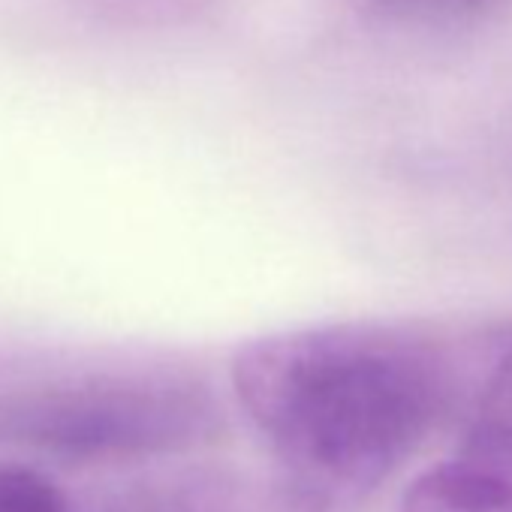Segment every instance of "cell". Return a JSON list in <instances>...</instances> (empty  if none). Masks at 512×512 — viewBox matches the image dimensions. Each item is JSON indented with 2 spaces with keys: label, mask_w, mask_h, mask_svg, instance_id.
Listing matches in <instances>:
<instances>
[{
  "label": "cell",
  "mask_w": 512,
  "mask_h": 512,
  "mask_svg": "<svg viewBox=\"0 0 512 512\" xmlns=\"http://www.w3.org/2000/svg\"><path fill=\"white\" fill-rule=\"evenodd\" d=\"M461 458L512 482V347L491 368L479 392Z\"/></svg>",
  "instance_id": "8992f818"
},
{
  "label": "cell",
  "mask_w": 512,
  "mask_h": 512,
  "mask_svg": "<svg viewBox=\"0 0 512 512\" xmlns=\"http://www.w3.org/2000/svg\"><path fill=\"white\" fill-rule=\"evenodd\" d=\"M341 4L371 34L416 49L458 46L512 19V0H341Z\"/></svg>",
  "instance_id": "277c9868"
},
{
  "label": "cell",
  "mask_w": 512,
  "mask_h": 512,
  "mask_svg": "<svg viewBox=\"0 0 512 512\" xmlns=\"http://www.w3.org/2000/svg\"><path fill=\"white\" fill-rule=\"evenodd\" d=\"M73 512H275V503L266 476L196 464L103 488L73 500Z\"/></svg>",
  "instance_id": "3957f363"
},
{
  "label": "cell",
  "mask_w": 512,
  "mask_h": 512,
  "mask_svg": "<svg viewBox=\"0 0 512 512\" xmlns=\"http://www.w3.org/2000/svg\"><path fill=\"white\" fill-rule=\"evenodd\" d=\"M61 4L103 28L157 34L181 31L208 19L223 0H61Z\"/></svg>",
  "instance_id": "52a82bcc"
},
{
  "label": "cell",
  "mask_w": 512,
  "mask_h": 512,
  "mask_svg": "<svg viewBox=\"0 0 512 512\" xmlns=\"http://www.w3.org/2000/svg\"><path fill=\"white\" fill-rule=\"evenodd\" d=\"M0 512H73V497L31 464H0Z\"/></svg>",
  "instance_id": "ba28073f"
},
{
  "label": "cell",
  "mask_w": 512,
  "mask_h": 512,
  "mask_svg": "<svg viewBox=\"0 0 512 512\" xmlns=\"http://www.w3.org/2000/svg\"><path fill=\"white\" fill-rule=\"evenodd\" d=\"M401 512H512V482L455 458L419 473L404 491Z\"/></svg>",
  "instance_id": "5b68a950"
},
{
  "label": "cell",
  "mask_w": 512,
  "mask_h": 512,
  "mask_svg": "<svg viewBox=\"0 0 512 512\" xmlns=\"http://www.w3.org/2000/svg\"><path fill=\"white\" fill-rule=\"evenodd\" d=\"M223 410L184 365H109L0 392V446L67 464H121L214 443Z\"/></svg>",
  "instance_id": "7a4b0ae2"
},
{
  "label": "cell",
  "mask_w": 512,
  "mask_h": 512,
  "mask_svg": "<svg viewBox=\"0 0 512 512\" xmlns=\"http://www.w3.org/2000/svg\"><path fill=\"white\" fill-rule=\"evenodd\" d=\"M238 407L272 455L275 512H362L440 422L452 374L422 332L326 323L241 344Z\"/></svg>",
  "instance_id": "6da1fadb"
}]
</instances>
